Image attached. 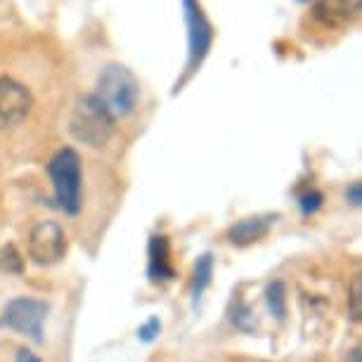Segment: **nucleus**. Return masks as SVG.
<instances>
[{
	"mask_svg": "<svg viewBox=\"0 0 362 362\" xmlns=\"http://www.w3.org/2000/svg\"><path fill=\"white\" fill-rule=\"evenodd\" d=\"M116 119L109 109L102 105L95 93H86L74 102L69 116V133L74 140L83 142L88 147H105L114 135Z\"/></svg>",
	"mask_w": 362,
	"mask_h": 362,
	"instance_id": "nucleus-1",
	"label": "nucleus"
},
{
	"mask_svg": "<svg viewBox=\"0 0 362 362\" xmlns=\"http://www.w3.org/2000/svg\"><path fill=\"white\" fill-rule=\"evenodd\" d=\"M95 95L114 119H126L140 102V81L128 66L112 62L100 71Z\"/></svg>",
	"mask_w": 362,
	"mask_h": 362,
	"instance_id": "nucleus-2",
	"label": "nucleus"
},
{
	"mask_svg": "<svg viewBox=\"0 0 362 362\" xmlns=\"http://www.w3.org/2000/svg\"><path fill=\"white\" fill-rule=\"evenodd\" d=\"M47 175L52 180L57 206L69 216L78 214L81 199H83V168H81V156L76 149H57L47 163Z\"/></svg>",
	"mask_w": 362,
	"mask_h": 362,
	"instance_id": "nucleus-3",
	"label": "nucleus"
},
{
	"mask_svg": "<svg viewBox=\"0 0 362 362\" xmlns=\"http://www.w3.org/2000/svg\"><path fill=\"white\" fill-rule=\"evenodd\" d=\"M182 12H185V24H187V62H185V74L175 83V90H180L197 71L202 69L204 59L214 45L216 29L206 17L199 0H182Z\"/></svg>",
	"mask_w": 362,
	"mask_h": 362,
	"instance_id": "nucleus-4",
	"label": "nucleus"
},
{
	"mask_svg": "<svg viewBox=\"0 0 362 362\" xmlns=\"http://www.w3.org/2000/svg\"><path fill=\"white\" fill-rule=\"evenodd\" d=\"M45 317H47V303H45V300L19 296V298H12L10 303L3 308L0 325L8 327V329H12V332L24 334V337H29L33 341H40V339H43Z\"/></svg>",
	"mask_w": 362,
	"mask_h": 362,
	"instance_id": "nucleus-5",
	"label": "nucleus"
},
{
	"mask_svg": "<svg viewBox=\"0 0 362 362\" xmlns=\"http://www.w3.org/2000/svg\"><path fill=\"white\" fill-rule=\"evenodd\" d=\"M66 254V235L57 223L40 221L29 232V258L36 265L59 263Z\"/></svg>",
	"mask_w": 362,
	"mask_h": 362,
	"instance_id": "nucleus-6",
	"label": "nucleus"
},
{
	"mask_svg": "<svg viewBox=\"0 0 362 362\" xmlns=\"http://www.w3.org/2000/svg\"><path fill=\"white\" fill-rule=\"evenodd\" d=\"M33 107V95L24 83L12 76H0V131L26 121Z\"/></svg>",
	"mask_w": 362,
	"mask_h": 362,
	"instance_id": "nucleus-7",
	"label": "nucleus"
},
{
	"mask_svg": "<svg viewBox=\"0 0 362 362\" xmlns=\"http://www.w3.org/2000/svg\"><path fill=\"white\" fill-rule=\"evenodd\" d=\"M362 0H315L313 15L327 29H346L353 19H358Z\"/></svg>",
	"mask_w": 362,
	"mask_h": 362,
	"instance_id": "nucleus-8",
	"label": "nucleus"
},
{
	"mask_svg": "<svg viewBox=\"0 0 362 362\" xmlns=\"http://www.w3.org/2000/svg\"><path fill=\"white\" fill-rule=\"evenodd\" d=\"M147 275L154 284L170 282L175 277V268L170 263V244L168 237L154 235L149 239V263H147Z\"/></svg>",
	"mask_w": 362,
	"mask_h": 362,
	"instance_id": "nucleus-9",
	"label": "nucleus"
},
{
	"mask_svg": "<svg viewBox=\"0 0 362 362\" xmlns=\"http://www.w3.org/2000/svg\"><path fill=\"white\" fill-rule=\"evenodd\" d=\"M275 218L277 216H251V218H242V221H237L232 228L228 230V239L235 247H249V244L258 242V239H263L265 235L270 232V228L275 225Z\"/></svg>",
	"mask_w": 362,
	"mask_h": 362,
	"instance_id": "nucleus-10",
	"label": "nucleus"
},
{
	"mask_svg": "<svg viewBox=\"0 0 362 362\" xmlns=\"http://www.w3.org/2000/svg\"><path fill=\"white\" fill-rule=\"evenodd\" d=\"M211 277H214V256L204 254L194 265V277H192V296L199 298L204 289L211 284Z\"/></svg>",
	"mask_w": 362,
	"mask_h": 362,
	"instance_id": "nucleus-11",
	"label": "nucleus"
},
{
	"mask_svg": "<svg viewBox=\"0 0 362 362\" xmlns=\"http://www.w3.org/2000/svg\"><path fill=\"white\" fill-rule=\"evenodd\" d=\"M265 296H268V305L272 310V315L282 320L286 315V289L282 282H272L268 286V291H265Z\"/></svg>",
	"mask_w": 362,
	"mask_h": 362,
	"instance_id": "nucleus-12",
	"label": "nucleus"
},
{
	"mask_svg": "<svg viewBox=\"0 0 362 362\" xmlns=\"http://www.w3.org/2000/svg\"><path fill=\"white\" fill-rule=\"evenodd\" d=\"M348 313H351V317L355 322L362 320V279H360V275L353 279L351 289H348Z\"/></svg>",
	"mask_w": 362,
	"mask_h": 362,
	"instance_id": "nucleus-13",
	"label": "nucleus"
},
{
	"mask_svg": "<svg viewBox=\"0 0 362 362\" xmlns=\"http://www.w3.org/2000/svg\"><path fill=\"white\" fill-rule=\"evenodd\" d=\"M298 206H300V211H303L305 216L315 214V211L322 206V194H320L317 189H310V192H305V194L298 197Z\"/></svg>",
	"mask_w": 362,
	"mask_h": 362,
	"instance_id": "nucleus-14",
	"label": "nucleus"
},
{
	"mask_svg": "<svg viewBox=\"0 0 362 362\" xmlns=\"http://www.w3.org/2000/svg\"><path fill=\"white\" fill-rule=\"evenodd\" d=\"M159 329H161L159 320H156V317L147 320V322L138 329V339H140V341H152V339L156 337V334H159Z\"/></svg>",
	"mask_w": 362,
	"mask_h": 362,
	"instance_id": "nucleus-15",
	"label": "nucleus"
},
{
	"mask_svg": "<svg viewBox=\"0 0 362 362\" xmlns=\"http://www.w3.org/2000/svg\"><path fill=\"white\" fill-rule=\"evenodd\" d=\"M346 199L351 202L353 206H360L362 204V185L360 182H353V185L346 189Z\"/></svg>",
	"mask_w": 362,
	"mask_h": 362,
	"instance_id": "nucleus-16",
	"label": "nucleus"
},
{
	"mask_svg": "<svg viewBox=\"0 0 362 362\" xmlns=\"http://www.w3.org/2000/svg\"><path fill=\"white\" fill-rule=\"evenodd\" d=\"M15 362H43V360H40L36 353H31V351H26V348H24V351L17 353V360Z\"/></svg>",
	"mask_w": 362,
	"mask_h": 362,
	"instance_id": "nucleus-17",
	"label": "nucleus"
},
{
	"mask_svg": "<svg viewBox=\"0 0 362 362\" xmlns=\"http://www.w3.org/2000/svg\"><path fill=\"white\" fill-rule=\"evenodd\" d=\"M348 358H351V362H360V348L351 351V355H348Z\"/></svg>",
	"mask_w": 362,
	"mask_h": 362,
	"instance_id": "nucleus-18",
	"label": "nucleus"
},
{
	"mask_svg": "<svg viewBox=\"0 0 362 362\" xmlns=\"http://www.w3.org/2000/svg\"><path fill=\"white\" fill-rule=\"evenodd\" d=\"M300 3H308V0H300Z\"/></svg>",
	"mask_w": 362,
	"mask_h": 362,
	"instance_id": "nucleus-19",
	"label": "nucleus"
}]
</instances>
